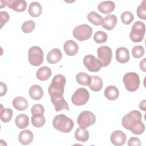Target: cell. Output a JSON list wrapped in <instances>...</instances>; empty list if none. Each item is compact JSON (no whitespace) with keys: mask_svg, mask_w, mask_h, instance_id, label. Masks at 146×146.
<instances>
[{"mask_svg":"<svg viewBox=\"0 0 146 146\" xmlns=\"http://www.w3.org/2000/svg\"><path fill=\"white\" fill-rule=\"evenodd\" d=\"M74 36L79 41H84L90 39L92 34V29L87 24L76 26L72 31Z\"/></svg>","mask_w":146,"mask_h":146,"instance_id":"52a82bcc","label":"cell"},{"mask_svg":"<svg viewBox=\"0 0 146 146\" xmlns=\"http://www.w3.org/2000/svg\"><path fill=\"white\" fill-rule=\"evenodd\" d=\"M134 16L129 11H125L121 14V22L125 25H129L133 20Z\"/></svg>","mask_w":146,"mask_h":146,"instance_id":"8d00e7d4","label":"cell"},{"mask_svg":"<svg viewBox=\"0 0 146 146\" xmlns=\"http://www.w3.org/2000/svg\"><path fill=\"white\" fill-rule=\"evenodd\" d=\"M35 27V23L33 20H29L24 22L21 26L22 30L25 33H30Z\"/></svg>","mask_w":146,"mask_h":146,"instance_id":"836d02e7","label":"cell"},{"mask_svg":"<svg viewBox=\"0 0 146 146\" xmlns=\"http://www.w3.org/2000/svg\"><path fill=\"white\" fill-rule=\"evenodd\" d=\"M90 94L84 88H78L72 94L71 101L76 106H80L84 105L89 100Z\"/></svg>","mask_w":146,"mask_h":146,"instance_id":"30bf717a","label":"cell"},{"mask_svg":"<svg viewBox=\"0 0 146 146\" xmlns=\"http://www.w3.org/2000/svg\"><path fill=\"white\" fill-rule=\"evenodd\" d=\"M8 7L17 12L24 11L27 7V3L24 0H8L6 1Z\"/></svg>","mask_w":146,"mask_h":146,"instance_id":"4fadbf2b","label":"cell"},{"mask_svg":"<svg viewBox=\"0 0 146 146\" xmlns=\"http://www.w3.org/2000/svg\"><path fill=\"white\" fill-rule=\"evenodd\" d=\"M15 123L17 127L19 129L25 128L29 124V117L25 114H19L15 117Z\"/></svg>","mask_w":146,"mask_h":146,"instance_id":"83f0119b","label":"cell"},{"mask_svg":"<svg viewBox=\"0 0 146 146\" xmlns=\"http://www.w3.org/2000/svg\"><path fill=\"white\" fill-rule=\"evenodd\" d=\"M115 8V4L112 1H106L100 2L98 6V10L103 14H107L112 12Z\"/></svg>","mask_w":146,"mask_h":146,"instance_id":"ac0fdd59","label":"cell"},{"mask_svg":"<svg viewBox=\"0 0 146 146\" xmlns=\"http://www.w3.org/2000/svg\"><path fill=\"white\" fill-rule=\"evenodd\" d=\"M66 83V78L62 74L56 75L53 78L48 89L51 99H56L63 96Z\"/></svg>","mask_w":146,"mask_h":146,"instance_id":"7a4b0ae2","label":"cell"},{"mask_svg":"<svg viewBox=\"0 0 146 146\" xmlns=\"http://www.w3.org/2000/svg\"><path fill=\"white\" fill-rule=\"evenodd\" d=\"M144 54V48L143 46L138 45L135 46L132 48V54L135 58H140L143 56Z\"/></svg>","mask_w":146,"mask_h":146,"instance_id":"74e56055","label":"cell"},{"mask_svg":"<svg viewBox=\"0 0 146 146\" xmlns=\"http://www.w3.org/2000/svg\"><path fill=\"white\" fill-rule=\"evenodd\" d=\"M146 1L143 0L136 9V14L138 17L141 19H146Z\"/></svg>","mask_w":146,"mask_h":146,"instance_id":"e575fe53","label":"cell"},{"mask_svg":"<svg viewBox=\"0 0 146 146\" xmlns=\"http://www.w3.org/2000/svg\"><path fill=\"white\" fill-rule=\"evenodd\" d=\"M31 112L33 114V116H40L43 115L44 108L40 104H35L31 108Z\"/></svg>","mask_w":146,"mask_h":146,"instance_id":"d590c367","label":"cell"},{"mask_svg":"<svg viewBox=\"0 0 146 146\" xmlns=\"http://www.w3.org/2000/svg\"><path fill=\"white\" fill-rule=\"evenodd\" d=\"M29 95L34 100L40 99L43 96V90L42 88L38 84H34L30 87L29 90Z\"/></svg>","mask_w":146,"mask_h":146,"instance_id":"ffe728a7","label":"cell"},{"mask_svg":"<svg viewBox=\"0 0 146 146\" xmlns=\"http://www.w3.org/2000/svg\"><path fill=\"white\" fill-rule=\"evenodd\" d=\"M145 59L146 58H144L142 60H141L139 64L141 70L144 72H145Z\"/></svg>","mask_w":146,"mask_h":146,"instance_id":"b9f144b4","label":"cell"},{"mask_svg":"<svg viewBox=\"0 0 146 146\" xmlns=\"http://www.w3.org/2000/svg\"><path fill=\"white\" fill-rule=\"evenodd\" d=\"M145 102H146V100H143L142 102H141L140 103V104L139 105V108L141 110H142L143 111H145L146 110V106H145L146 103Z\"/></svg>","mask_w":146,"mask_h":146,"instance_id":"7bdbcfd3","label":"cell"},{"mask_svg":"<svg viewBox=\"0 0 146 146\" xmlns=\"http://www.w3.org/2000/svg\"><path fill=\"white\" fill-rule=\"evenodd\" d=\"M110 140L113 145L121 146L125 143L127 137L125 133L123 131L120 130H116L112 133Z\"/></svg>","mask_w":146,"mask_h":146,"instance_id":"7c38bea8","label":"cell"},{"mask_svg":"<svg viewBox=\"0 0 146 146\" xmlns=\"http://www.w3.org/2000/svg\"><path fill=\"white\" fill-rule=\"evenodd\" d=\"M88 86L93 91H99L103 87V80L102 78L98 75L91 76V80Z\"/></svg>","mask_w":146,"mask_h":146,"instance_id":"7402d4cb","label":"cell"},{"mask_svg":"<svg viewBox=\"0 0 146 146\" xmlns=\"http://www.w3.org/2000/svg\"><path fill=\"white\" fill-rule=\"evenodd\" d=\"M76 80L80 85L88 86L91 80V76L85 72H80L76 75Z\"/></svg>","mask_w":146,"mask_h":146,"instance_id":"4dcf8cb0","label":"cell"},{"mask_svg":"<svg viewBox=\"0 0 146 146\" xmlns=\"http://www.w3.org/2000/svg\"><path fill=\"white\" fill-rule=\"evenodd\" d=\"M97 55L102 67L110 64L112 58V51L110 47L105 46L99 47L97 50Z\"/></svg>","mask_w":146,"mask_h":146,"instance_id":"ba28073f","label":"cell"},{"mask_svg":"<svg viewBox=\"0 0 146 146\" xmlns=\"http://www.w3.org/2000/svg\"><path fill=\"white\" fill-rule=\"evenodd\" d=\"M52 125L55 129L63 133H68L73 128L74 123L71 119L64 114H60L54 117Z\"/></svg>","mask_w":146,"mask_h":146,"instance_id":"3957f363","label":"cell"},{"mask_svg":"<svg viewBox=\"0 0 146 146\" xmlns=\"http://www.w3.org/2000/svg\"><path fill=\"white\" fill-rule=\"evenodd\" d=\"M96 121V116L88 111H82L78 116L77 122L80 127L86 128L94 124Z\"/></svg>","mask_w":146,"mask_h":146,"instance_id":"9c48e42d","label":"cell"},{"mask_svg":"<svg viewBox=\"0 0 146 146\" xmlns=\"http://www.w3.org/2000/svg\"><path fill=\"white\" fill-rule=\"evenodd\" d=\"M128 146H140L141 145L140 140L137 137H131L128 142Z\"/></svg>","mask_w":146,"mask_h":146,"instance_id":"ab89813d","label":"cell"},{"mask_svg":"<svg viewBox=\"0 0 146 146\" xmlns=\"http://www.w3.org/2000/svg\"><path fill=\"white\" fill-rule=\"evenodd\" d=\"M117 21V17L115 15L110 14L103 18L101 25L104 29L107 30H111L116 25Z\"/></svg>","mask_w":146,"mask_h":146,"instance_id":"5bb4252c","label":"cell"},{"mask_svg":"<svg viewBox=\"0 0 146 146\" xmlns=\"http://www.w3.org/2000/svg\"><path fill=\"white\" fill-rule=\"evenodd\" d=\"M125 87L128 91L134 92L140 86V78L139 75L134 72L126 73L123 78Z\"/></svg>","mask_w":146,"mask_h":146,"instance_id":"5b68a950","label":"cell"},{"mask_svg":"<svg viewBox=\"0 0 146 146\" xmlns=\"http://www.w3.org/2000/svg\"><path fill=\"white\" fill-rule=\"evenodd\" d=\"M145 33V26L144 22L138 21L135 22L131 28L129 34L131 40L134 42H140L144 38Z\"/></svg>","mask_w":146,"mask_h":146,"instance_id":"277c9868","label":"cell"},{"mask_svg":"<svg viewBox=\"0 0 146 146\" xmlns=\"http://www.w3.org/2000/svg\"><path fill=\"white\" fill-rule=\"evenodd\" d=\"M62 58V52L59 49L56 48L52 49L47 55V61L50 64H55L59 62Z\"/></svg>","mask_w":146,"mask_h":146,"instance_id":"e0dca14e","label":"cell"},{"mask_svg":"<svg viewBox=\"0 0 146 146\" xmlns=\"http://www.w3.org/2000/svg\"><path fill=\"white\" fill-rule=\"evenodd\" d=\"M83 64L90 72L99 71L102 67L99 60L91 54L87 55L84 57Z\"/></svg>","mask_w":146,"mask_h":146,"instance_id":"8fae6325","label":"cell"},{"mask_svg":"<svg viewBox=\"0 0 146 146\" xmlns=\"http://www.w3.org/2000/svg\"><path fill=\"white\" fill-rule=\"evenodd\" d=\"M105 97L110 100H116L119 96V91L115 86H107L104 91Z\"/></svg>","mask_w":146,"mask_h":146,"instance_id":"44dd1931","label":"cell"},{"mask_svg":"<svg viewBox=\"0 0 146 146\" xmlns=\"http://www.w3.org/2000/svg\"><path fill=\"white\" fill-rule=\"evenodd\" d=\"M63 50L67 55L74 56L78 53L79 46L75 41L68 40L64 43Z\"/></svg>","mask_w":146,"mask_h":146,"instance_id":"9a60e30c","label":"cell"},{"mask_svg":"<svg viewBox=\"0 0 146 146\" xmlns=\"http://www.w3.org/2000/svg\"><path fill=\"white\" fill-rule=\"evenodd\" d=\"M51 70L47 66H43L39 68L36 73V78L42 81L48 80L51 76Z\"/></svg>","mask_w":146,"mask_h":146,"instance_id":"484cf974","label":"cell"},{"mask_svg":"<svg viewBox=\"0 0 146 146\" xmlns=\"http://www.w3.org/2000/svg\"><path fill=\"white\" fill-rule=\"evenodd\" d=\"M34 135L31 131L26 129L20 132L18 136V140L21 144L23 145H29L33 140Z\"/></svg>","mask_w":146,"mask_h":146,"instance_id":"d6986e66","label":"cell"},{"mask_svg":"<svg viewBox=\"0 0 146 146\" xmlns=\"http://www.w3.org/2000/svg\"><path fill=\"white\" fill-rule=\"evenodd\" d=\"M43 52L39 46H32L28 51L29 62L34 66H39L43 62Z\"/></svg>","mask_w":146,"mask_h":146,"instance_id":"8992f818","label":"cell"},{"mask_svg":"<svg viewBox=\"0 0 146 146\" xmlns=\"http://www.w3.org/2000/svg\"><path fill=\"white\" fill-rule=\"evenodd\" d=\"M28 12L30 15L33 17L40 16L42 12V7L41 5L37 2H32L30 3Z\"/></svg>","mask_w":146,"mask_h":146,"instance_id":"d4e9b609","label":"cell"},{"mask_svg":"<svg viewBox=\"0 0 146 146\" xmlns=\"http://www.w3.org/2000/svg\"><path fill=\"white\" fill-rule=\"evenodd\" d=\"M51 100L52 104L54 105L55 110L56 112L62 111L63 110L69 111L68 105L66 100L64 99L63 96L56 99H52Z\"/></svg>","mask_w":146,"mask_h":146,"instance_id":"cb8c5ba5","label":"cell"},{"mask_svg":"<svg viewBox=\"0 0 146 146\" xmlns=\"http://www.w3.org/2000/svg\"><path fill=\"white\" fill-rule=\"evenodd\" d=\"M31 121L33 126L36 128H39L44 125L46 119L43 115L40 116H32L31 117Z\"/></svg>","mask_w":146,"mask_h":146,"instance_id":"d6a6232c","label":"cell"},{"mask_svg":"<svg viewBox=\"0 0 146 146\" xmlns=\"http://www.w3.org/2000/svg\"><path fill=\"white\" fill-rule=\"evenodd\" d=\"M75 137L78 141L85 143L89 139V132L86 128L79 127L75 132Z\"/></svg>","mask_w":146,"mask_h":146,"instance_id":"4316f807","label":"cell"},{"mask_svg":"<svg viewBox=\"0 0 146 146\" xmlns=\"http://www.w3.org/2000/svg\"><path fill=\"white\" fill-rule=\"evenodd\" d=\"M0 95L1 96H3L4 95H5L7 92V86L5 83H3V82H0Z\"/></svg>","mask_w":146,"mask_h":146,"instance_id":"60d3db41","label":"cell"},{"mask_svg":"<svg viewBox=\"0 0 146 146\" xmlns=\"http://www.w3.org/2000/svg\"><path fill=\"white\" fill-rule=\"evenodd\" d=\"M94 40L98 44L105 43L107 40V34L103 31H98L94 35Z\"/></svg>","mask_w":146,"mask_h":146,"instance_id":"1f68e13d","label":"cell"},{"mask_svg":"<svg viewBox=\"0 0 146 146\" xmlns=\"http://www.w3.org/2000/svg\"><path fill=\"white\" fill-rule=\"evenodd\" d=\"M1 16V28L3 27V26L9 21L10 17L9 14L5 11H0Z\"/></svg>","mask_w":146,"mask_h":146,"instance_id":"f35d334b","label":"cell"},{"mask_svg":"<svg viewBox=\"0 0 146 146\" xmlns=\"http://www.w3.org/2000/svg\"><path fill=\"white\" fill-rule=\"evenodd\" d=\"M1 120L3 123L9 122L13 116V111L10 108H3L1 104Z\"/></svg>","mask_w":146,"mask_h":146,"instance_id":"f546056e","label":"cell"},{"mask_svg":"<svg viewBox=\"0 0 146 146\" xmlns=\"http://www.w3.org/2000/svg\"><path fill=\"white\" fill-rule=\"evenodd\" d=\"M13 107L18 111H24L29 106L27 100L22 96H17L14 99L12 102Z\"/></svg>","mask_w":146,"mask_h":146,"instance_id":"603a6c76","label":"cell"},{"mask_svg":"<svg viewBox=\"0 0 146 146\" xmlns=\"http://www.w3.org/2000/svg\"><path fill=\"white\" fill-rule=\"evenodd\" d=\"M142 115L139 111L133 110L125 115L122 119L121 124L124 128L135 135L142 134L145 125L141 121Z\"/></svg>","mask_w":146,"mask_h":146,"instance_id":"6da1fadb","label":"cell"},{"mask_svg":"<svg viewBox=\"0 0 146 146\" xmlns=\"http://www.w3.org/2000/svg\"><path fill=\"white\" fill-rule=\"evenodd\" d=\"M87 18L89 22L96 26L100 25L103 21V17L95 11L90 12L87 16Z\"/></svg>","mask_w":146,"mask_h":146,"instance_id":"f1b7e54d","label":"cell"},{"mask_svg":"<svg viewBox=\"0 0 146 146\" xmlns=\"http://www.w3.org/2000/svg\"><path fill=\"white\" fill-rule=\"evenodd\" d=\"M129 50L123 47H119L116 50V59L120 63H125L129 60Z\"/></svg>","mask_w":146,"mask_h":146,"instance_id":"2e32d148","label":"cell"}]
</instances>
